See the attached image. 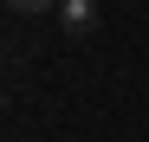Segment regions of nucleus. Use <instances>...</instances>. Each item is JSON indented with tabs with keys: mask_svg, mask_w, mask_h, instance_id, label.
I'll list each match as a JSON object with an SVG mask.
<instances>
[{
	"mask_svg": "<svg viewBox=\"0 0 149 142\" xmlns=\"http://www.w3.org/2000/svg\"><path fill=\"white\" fill-rule=\"evenodd\" d=\"M7 7H13V13H45L52 0H7Z\"/></svg>",
	"mask_w": 149,
	"mask_h": 142,
	"instance_id": "f03ea898",
	"label": "nucleus"
},
{
	"mask_svg": "<svg viewBox=\"0 0 149 142\" xmlns=\"http://www.w3.org/2000/svg\"><path fill=\"white\" fill-rule=\"evenodd\" d=\"M58 26H65L71 39L97 32V0H65V7H58Z\"/></svg>",
	"mask_w": 149,
	"mask_h": 142,
	"instance_id": "f257e3e1",
	"label": "nucleus"
}]
</instances>
